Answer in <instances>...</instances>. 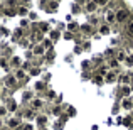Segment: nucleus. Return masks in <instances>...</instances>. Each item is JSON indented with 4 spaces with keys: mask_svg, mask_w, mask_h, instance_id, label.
Segmentation results:
<instances>
[{
    "mask_svg": "<svg viewBox=\"0 0 133 130\" xmlns=\"http://www.w3.org/2000/svg\"><path fill=\"white\" fill-rule=\"evenodd\" d=\"M3 83H5L7 88H10V90H15V88H17V83H19V79L15 78V75H9V76L5 78V81H3Z\"/></svg>",
    "mask_w": 133,
    "mask_h": 130,
    "instance_id": "nucleus-1",
    "label": "nucleus"
},
{
    "mask_svg": "<svg viewBox=\"0 0 133 130\" xmlns=\"http://www.w3.org/2000/svg\"><path fill=\"white\" fill-rule=\"evenodd\" d=\"M127 20H128V10L120 9L116 12V22H127Z\"/></svg>",
    "mask_w": 133,
    "mask_h": 130,
    "instance_id": "nucleus-2",
    "label": "nucleus"
},
{
    "mask_svg": "<svg viewBox=\"0 0 133 130\" xmlns=\"http://www.w3.org/2000/svg\"><path fill=\"white\" fill-rule=\"evenodd\" d=\"M120 79V76H118V71H108V75L104 76V81L106 83H115Z\"/></svg>",
    "mask_w": 133,
    "mask_h": 130,
    "instance_id": "nucleus-3",
    "label": "nucleus"
},
{
    "mask_svg": "<svg viewBox=\"0 0 133 130\" xmlns=\"http://www.w3.org/2000/svg\"><path fill=\"white\" fill-rule=\"evenodd\" d=\"M104 20H106L108 24H113V22H116V14H115L113 10H110V9H108L106 12H104Z\"/></svg>",
    "mask_w": 133,
    "mask_h": 130,
    "instance_id": "nucleus-4",
    "label": "nucleus"
},
{
    "mask_svg": "<svg viewBox=\"0 0 133 130\" xmlns=\"http://www.w3.org/2000/svg\"><path fill=\"white\" fill-rule=\"evenodd\" d=\"M44 51H45V46H44V44H36V46L32 47V54H34V56H42Z\"/></svg>",
    "mask_w": 133,
    "mask_h": 130,
    "instance_id": "nucleus-5",
    "label": "nucleus"
},
{
    "mask_svg": "<svg viewBox=\"0 0 133 130\" xmlns=\"http://www.w3.org/2000/svg\"><path fill=\"white\" fill-rule=\"evenodd\" d=\"M96 9H98V3H94L93 0H91V2H86V3H84V10H86L88 14L96 12Z\"/></svg>",
    "mask_w": 133,
    "mask_h": 130,
    "instance_id": "nucleus-6",
    "label": "nucleus"
},
{
    "mask_svg": "<svg viewBox=\"0 0 133 130\" xmlns=\"http://www.w3.org/2000/svg\"><path fill=\"white\" fill-rule=\"evenodd\" d=\"M19 127H22V125H20V120H19V118H10V120H9V128L15 130V128H19Z\"/></svg>",
    "mask_w": 133,
    "mask_h": 130,
    "instance_id": "nucleus-7",
    "label": "nucleus"
},
{
    "mask_svg": "<svg viewBox=\"0 0 133 130\" xmlns=\"http://www.w3.org/2000/svg\"><path fill=\"white\" fill-rule=\"evenodd\" d=\"M130 81H131V76L130 75H121L120 76V83L123 86H130Z\"/></svg>",
    "mask_w": 133,
    "mask_h": 130,
    "instance_id": "nucleus-8",
    "label": "nucleus"
},
{
    "mask_svg": "<svg viewBox=\"0 0 133 130\" xmlns=\"http://www.w3.org/2000/svg\"><path fill=\"white\" fill-rule=\"evenodd\" d=\"M121 107H123L125 110H131V108H133V100H128V98H125V100L121 101Z\"/></svg>",
    "mask_w": 133,
    "mask_h": 130,
    "instance_id": "nucleus-9",
    "label": "nucleus"
},
{
    "mask_svg": "<svg viewBox=\"0 0 133 130\" xmlns=\"http://www.w3.org/2000/svg\"><path fill=\"white\" fill-rule=\"evenodd\" d=\"M125 59H127L125 51H118V52H116V61H118V63H125Z\"/></svg>",
    "mask_w": 133,
    "mask_h": 130,
    "instance_id": "nucleus-10",
    "label": "nucleus"
},
{
    "mask_svg": "<svg viewBox=\"0 0 133 130\" xmlns=\"http://www.w3.org/2000/svg\"><path fill=\"white\" fill-rule=\"evenodd\" d=\"M37 123H39L41 127H44V125L47 123V117H45V115H39V117H37Z\"/></svg>",
    "mask_w": 133,
    "mask_h": 130,
    "instance_id": "nucleus-11",
    "label": "nucleus"
},
{
    "mask_svg": "<svg viewBox=\"0 0 133 130\" xmlns=\"http://www.w3.org/2000/svg\"><path fill=\"white\" fill-rule=\"evenodd\" d=\"M22 117H24V118H27V120H30V118H34L36 115H34V112H32V110H25V112L22 113Z\"/></svg>",
    "mask_w": 133,
    "mask_h": 130,
    "instance_id": "nucleus-12",
    "label": "nucleus"
},
{
    "mask_svg": "<svg viewBox=\"0 0 133 130\" xmlns=\"http://www.w3.org/2000/svg\"><path fill=\"white\" fill-rule=\"evenodd\" d=\"M131 91H133L131 86H121V95H123V96H128Z\"/></svg>",
    "mask_w": 133,
    "mask_h": 130,
    "instance_id": "nucleus-13",
    "label": "nucleus"
},
{
    "mask_svg": "<svg viewBox=\"0 0 133 130\" xmlns=\"http://www.w3.org/2000/svg\"><path fill=\"white\" fill-rule=\"evenodd\" d=\"M42 100H37V98H34L32 100V108H42Z\"/></svg>",
    "mask_w": 133,
    "mask_h": 130,
    "instance_id": "nucleus-14",
    "label": "nucleus"
},
{
    "mask_svg": "<svg viewBox=\"0 0 133 130\" xmlns=\"http://www.w3.org/2000/svg\"><path fill=\"white\" fill-rule=\"evenodd\" d=\"M15 78L19 79V81H22V79H25V73H24L22 69H19V71L15 73Z\"/></svg>",
    "mask_w": 133,
    "mask_h": 130,
    "instance_id": "nucleus-15",
    "label": "nucleus"
},
{
    "mask_svg": "<svg viewBox=\"0 0 133 130\" xmlns=\"http://www.w3.org/2000/svg\"><path fill=\"white\" fill-rule=\"evenodd\" d=\"M7 108H9L10 112H15V110H17V103H15L14 100H10V101H9V107H7Z\"/></svg>",
    "mask_w": 133,
    "mask_h": 130,
    "instance_id": "nucleus-16",
    "label": "nucleus"
},
{
    "mask_svg": "<svg viewBox=\"0 0 133 130\" xmlns=\"http://www.w3.org/2000/svg\"><path fill=\"white\" fill-rule=\"evenodd\" d=\"M125 64H127L128 68H131V66H133V56H127V59H125Z\"/></svg>",
    "mask_w": 133,
    "mask_h": 130,
    "instance_id": "nucleus-17",
    "label": "nucleus"
},
{
    "mask_svg": "<svg viewBox=\"0 0 133 130\" xmlns=\"http://www.w3.org/2000/svg\"><path fill=\"white\" fill-rule=\"evenodd\" d=\"M127 30L133 36V20H128V22H127Z\"/></svg>",
    "mask_w": 133,
    "mask_h": 130,
    "instance_id": "nucleus-18",
    "label": "nucleus"
},
{
    "mask_svg": "<svg viewBox=\"0 0 133 130\" xmlns=\"http://www.w3.org/2000/svg\"><path fill=\"white\" fill-rule=\"evenodd\" d=\"M99 32L101 34H108V32H110V26H101L99 27Z\"/></svg>",
    "mask_w": 133,
    "mask_h": 130,
    "instance_id": "nucleus-19",
    "label": "nucleus"
},
{
    "mask_svg": "<svg viewBox=\"0 0 133 130\" xmlns=\"http://www.w3.org/2000/svg\"><path fill=\"white\" fill-rule=\"evenodd\" d=\"M12 66L19 68V66H20V59H19V58H12Z\"/></svg>",
    "mask_w": 133,
    "mask_h": 130,
    "instance_id": "nucleus-20",
    "label": "nucleus"
},
{
    "mask_svg": "<svg viewBox=\"0 0 133 130\" xmlns=\"http://www.w3.org/2000/svg\"><path fill=\"white\" fill-rule=\"evenodd\" d=\"M51 39H52V41H57V39H59V32H57V30L51 32Z\"/></svg>",
    "mask_w": 133,
    "mask_h": 130,
    "instance_id": "nucleus-21",
    "label": "nucleus"
},
{
    "mask_svg": "<svg viewBox=\"0 0 133 130\" xmlns=\"http://www.w3.org/2000/svg\"><path fill=\"white\" fill-rule=\"evenodd\" d=\"M94 83H98V85H99V83H103V76H101V75H96V76H94Z\"/></svg>",
    "mask_w": 133,
    "mask_h": 130,
    "instance_id": "nucleus-22",
    "label": "nucleus"
},
{
    "mask_svg": "<svg viewBox=\"0 0 133 130\" xmlns=\"http://www.w3.org/2000/svg\"><path fill=\"white\" fill-rule=\"evenodd\" d=\"M44 88H45V85H44V83H37V85H36V90H37V91L44 90Z\"/></svg>",
    "mask_w": 133,
    "mask_h": 130,
    "instance_id": "nucleus-23",
    "label": "nucleus"
},
{
    "mask_svg": "<svg viewBox=\"0 0 133 130\" xmlns=\"http://www.w3.org/2000/svg\"><path fill=\"white\" fill-rule=\"evenodd\" d=\"M22 130H34V128H32V125H30V123H24L22 125Z\"/></svg>",
    "mask_w": 133,
    "mask_h": 130,
    "instance_id": "nucleus-24",
    "label": "nucleus"
},
{
    "mask_svg": "<svg viewBox=\"0 0 133 130\" xmlns=\"http://www.w3.org/2000/svg\"><path fill=\"white\" fill-rule=\"evenodd\" d=\"M0 115H2V117H5V115H7V107H2V108H0Z\"/></svg>",
    "mask_w": 133,
    "mask_h": 130,
    "instance_id": "nucleus-25",
    "label": "nucleus"
},
{
    "mask_svg": "<svg viewBox=\"0 0 133 130\" xmlns=\"http://www.w3.org/2000/svg\"><path fill=\"white\" fill-rule=\"evenodd\" d=\"M93 2H94V3H98V5H104L108 0H93Z\"/></svg>",
    "mask_w": 133,
    "mask_h": 130,
    "instance_id": "nucleus-26",
    "label": "nucleus"
},
{
    "mask_svg": "<svg viewBox=\"0 0 133 130\" xmlns=\"http://www.w3.org/2000/svg\"><path fill=\"white\" fill-rule=\"evenodd\" d=\"M64 39H72V34L69 32V30H68V32H64Z\"/></svg>",
    "mask_w": 133,
    "mask_h": 130,
    "instance_id": "nucleus-27",
    "label": "nucleus"
},
{
    "mask_svg": "<svg viewBox=\"0 0 133 130\" xmlns=\"http://www.w3.org/2000/svg\"><path fill=\"white\" fill-rule=\"evenodd\" d=\"M81 29H83V30H84V32H86V34H89V30H91V27H89V26H83V27H81Z\"/></svg>",
    "mask_w": 133,
    "mask_h": 130,
    "instance_id": "nucleus-28",
    "label": "nucleus"
},
{
    "mask_svg": "<svg viewBox=\"0 0 133 130\" xmlns=\"http://www.w3.org/2000/svg\"><path fill=\"white\" fill-rule=\"evenodd\" d=\"M30 75H32V76H37V75H39V69H37V68H34L32 71H30Z\"/></svg>",
    "mask_w": 133,
    "mask_h": 130,
    "instance_id": "nucleus-29",
    "label": "nucleus"
},
{
    "mask_svg": "<svg viewBox=\"0 0 133 130\" xmlns=\"http://www.w3.org/2000/svg\"><path fill=\"white\" fill-rule=\"evenodd\" d=\"M19 14H22V15H25V14H27V9H25V7H22V9L19 10Z\"/></svg>",
    "mask_w": 133,
    "mask_h": 130,
    "instance_id": "nucleus-30",
    "label": "nucleus"
},
{
    "mask_svg": "<svg viewBox=\"0 0 133 130\" xmlns=\"http://www.w3.org/2000/svg\"><path fill=\"white\" fill-rule=\"evenodd\" d=\"M72 29H78V24H69V30H72Z\"/></svg>",
    "mask_w": 133,
    "mask_h": 130,
    "instance_id": "nucleus-31",
    "label": "nucleus"
},
{
    "mask_svg": "<svg viewBox=\"0 0 133 130\" xmlns=\"http://www.w3.org/2000/svg\"><path fill=\"white\" fill-rule=\"evenodd\" d=\"M59 112H61V108H59V107H56L54 110H52V113H59Z\"/></svg>",
    "mask_w": 133,
    "mask_h": 130,
    "instance_id": "nucleus-32",
    "label": "nucleus"
},
{
    "mask_svg": "<svg viewBox=\"0 0 133 130\" xmlns=\"http://www.w3.org/2000/svg\"><path fill=\"white\" fill-rule=\"evenodd\" d=\"M39 130H45V128H44V127H41V128H39Z\"/></svg>",
    "mask_w": 133,
    "mask_h": 130,
    "instance_id": "nucleus-33",
    "label": "nucleus"
},
{
    "mask_svg": "<svg viewBox=\"0 0 133 130\" xmlns=\"http://www.w3.org/2000/svg\"><path fill=\"white\" fill-rule=\"evenodd\" d=\"M7 130H12V128H7Z\"/></svg>",
    "mask_w": 133,
    "mask_h": 130,
    "instance_id": "nucleus-34",
    "label": "nucleus"
},
{
    "mask_svg": "<svg viewBox=\"0 0 133 130\" xmlns=\"http://www.w3.org/2000/svg\"><path fill=\"white\" fill-rule=\"evenodd\" d=\"M131 90H133V85H131Z\"/></svg>",
    "mask_w": 133,
    "mask_h": 130,
    "instance_id": "nucleus-35",
    "label": "nucleus"
}]
</instances>
